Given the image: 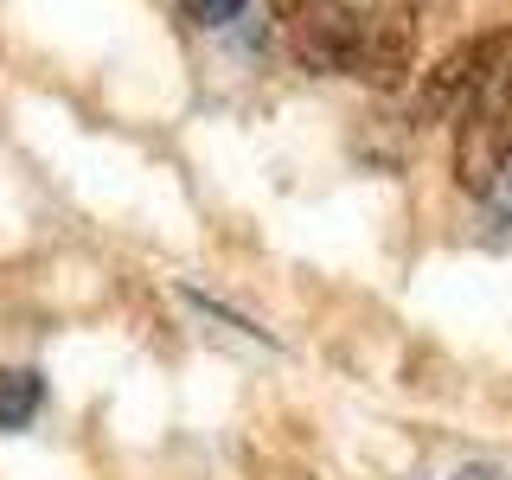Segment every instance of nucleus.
I'll use <instances>...</instances> for the list:
<instances>
[{
  "instance_id": "1",
  "label": "nucleus",
  "mask_w": 512,
  "mask_h": 480,
  "mask_svg": "<svg viewBox=\"0 0 512 480\" xmlns=\"http://www.w3.org/2000/svg\"><path fill=\"white\" fill-rule=\"evenodd\" d=\"M416 71V13L404 0L391 7H359V45H352V71L372 90H397Z\"/></svg>"
},
{
  "instance_id": "2",
  "label": "nucleus",
  "mask_w": 512,
  "mask_h": 480,
  "mask_svg": "<svg viewBox=\"0 0 512 480\" xmlns=\"http://www.w3.org/2000/svg\"><path fill=\"white\" fill-rule=\"evenodd\" d=\"M45 404V384L39 372H26V365H7L0 372V429H26L32 416Z\"/></svg>"
},
{
  "instance_id": "3",
  "label": "nucleus",
  "mask_w": 512,
  "mask_h": 480,
  "mask_svg": "<svg viewBox=\"0 0 512 480\" xmlns=\"http://www.w3.org/2000/svg\"><path fill=\"white\" fill-rule=\"evenodd\" d=\"M186 26H231L244 13V0H180Z\"/></svg>"
},
{
  "instance_id": "4",
  "label": "nucleus",
  "mask_w": 512,
  "mask_h": 480,
  "mask_svg": "<svg viewBox=\"0 0 512 480\" xmlns=\"http://www.w3.org/2000/svg\"><path fill=\"white\" fill-rule=\"evenodd\" d=\"M308 7H320V0H276V13H282V20H295V13H308Z\"/></svg>"
}]
</instances>
